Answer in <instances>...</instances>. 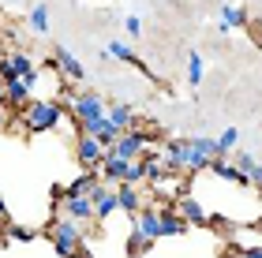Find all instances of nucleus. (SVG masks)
I'll use <instances>...</instances> for the list:
<instances>
[{
	"mask_svg": "<svg viewBox=\"0 0 262 258\" xmlns=\"http://www.w3.org/2000/svg\"><path fill=\"white\" fill-rule=\"evenodd\" d=\"M68 112H71V120H75L79 135H94V131H98V124L105 120V98L98 90H82V93L71 98Z\"/></svg>",
	"mask_w": 262,
	"mask_h": 258,
	"instance_id": "1",
	"label": "nucleus"
},
{
	"mask_svg": "<svg viewBox=\"0 0 262 258\" xmlns=\"http://www.w3.org/2000/svg\"><path fill=\"white\" fill-rule=\"evenodd\" d=\"M60 120H64V109L56 101H27V105H23V131H27V135L53 131Z\"/></svg>",
	"mask_w": 262,
	"mask_h": 258,
	"instance_id": "2",
	"label": "nucleus"
},
{
	"mask_svg": "<svg viewBox=\"0 0 262 258\" xmlns=\"http://www.w3.org/2000/svg\"><path fill=\"white\" fill-rule=\"evenodd\" d=\"M82 228L79 221H71V217H60V221H53L49 225V236H53V247L56 254H64V258H75L82 251Z\"/></svg>",
	"mask_w": 262,
	"mask_h": 258,
	"instance_id": "3",
	"label": "nucleus"
},
{
	"mask_svg": "<svg viewBox=\"0 0 262 258\" xmlns=\"http://www.w3.org/2000/svg\"><path fill=\"white\" fill-rule=\"evenodd\" d=\"M116 157H124V161H139V157H146V150H150V138L142 127H131V131H120V138L109 146Z\"/></svg>",
	"mask_w": 262,
	"mask_h": 258,
	"instance_id": "4",
	"label": "nucleus"
},
{
	"mask_svg": "<svg viewBox=\"0 0 262 258\" xmlns=\"http://www.w3.org/2000/svg\"><path fill=\"white\" fill-rule=\"evenodd\" d=\"M213 157H217V146H213V138H187L184 172H206Z\"/></svg>",
	"mask_w": 262,
	"mask_h": 258,
	"instance_id": "5",
	"label": "nucleus"
},
{
	"mask_svg": "<svg viewBox=\"0 0 262 258\" xmlns=\"http://www.w3.org/2000/svg\"><path fill=\"white\" fill-rule=\"evenodd\" d=\"M90 202H94V221H105L109 214H116V209H120V202H116V183L98 180L90 187Z\"/></svg>",
	"mask_w": 262,
	"mask_h": 258,
	"instance_id": "6",
	"label": "nucleus"
},
{
	"mask_svg": "<svg viewBox=\"0 0 262 258\" xmlns=\"http://www.w3.org/2000/svg\"><path fill=\"white\" fill-rule=\"evenodd\" d=\"M53 64L64 72V79H75V83L86 79V67H82V60L68 49V45H56V49H53Z\"/></svg>",
	"mask_w": 262,
	"mask_h": 258,
	"instance_id": "7",
	"label": "nucleus"
},
{
	"mask_svg": "<svg viewBox=\"0 0 262 258\" xmlns=\"http://www.w3.org/2000/svg\"><path fill=\"white\" fill-rule=\"evenodd\" d=\"M184 154H187V138H176V143H165V146H161L158 161H161V169L187 176V172H184Z\"/></svg>",
	"mask_w": 262,
	"mask_h": 258,
	"instance_id": "8",
	"label": "nucleus"
},
{
	"mask_svg": "<svg viewBox=\"0 0 262 258\" xmlns=\"http://www.w3.org/2000/svg\"><path fill=\"white\" fill-rule=\"evenodd\" d=\"M176 214L187 221V228H191V225H206V221H210L206 206H202L199 198H191V195H176Z\"/></svg>",
	"mask_w": 262,
	"mask_h": 258,
	"instance_id": "9",
	"label": "nucleus"
},
{
	"mask_svg": "<svg viewBox=\"0 0 262 258\" xmlns=\"http://www.w3.org/2000/svg\"><path fill=\"white\" fill-rule=\"evenodd\" d=\"M101 154H105V146H101L94 135H79V138H75V157H79V165H86V169H98Z\"/></svg>",
	"mask_w": 262,
	"mask_h": 258,
	"instance_id": "10",
	"label": "nucleus"
},
{
	"mask_svg": "<svg viewBox=\"0 0 262 258\" xmlns=\"http://www.w3.org/2000/svg\"><path fill=\"white\" fill-rule=\"evenodd\" d=\"M64 217L79 221V225L94 221V202H90V195H64Z\"/></svg>",
	"mask_w": 262,
	"mask_h": 258,
	"instance_id": "11",
	"label": "nucleus"
},
{
	"mask_svg": "<svg viewBox=\"0 0 262 258\" xmlns=\"http://www.w3.org/2000/svg\"><path fill=\"white\" fill-rule=\"evenodd\" d=\"M30 83H27V79H8V83H4V105H8V109H23V105H27L30 101Z\"/></svg>",
	"mask_w": 262,
	"mask_h": 258,
	"instance_id": "12",
	"label": "nucleus"
},
{
	"mask_svg": "<svg viewBox=\"0 0 262 258\" xmlns=\"http://www.w3.org/2000/svg\"><path fill=\"white\" fill-rule=\"evenodd\" d=\"M105 116L120 127V131H131V127H139V116H135V109L131 105H124V101H116V105H105Z\"/></svg>",
	"mask_w": 262,
	"mask_h": 258,
	"instance_id": "13",
	"label": "nucleus"
},
{
	"mask_svg": "<svg viewBox=\"0 0 262 258\" xmlns=\"http://www.w3.org/2000/svg\"><path fill=\"white\" fill-rule=\"evenodd\" d=\"M158 228H161V236H184V232H187V221L176 214V209H161V206H158Z\"/></svg>",
	"mask_w": 262,
	"mask_h": 258,
	"instance_id": "14",
	"label": "nucleus"
},
{
	"mask_svg": "<svg viewBox=\"0 0 262 258\" xmlns=\"http://www.w3.org/2000/svg\"><path fill=\"white\" fill-rule=\"evenodd\" d=\"M116 202H120L124 214L135 217V214H139V206H142V191H139L135 183H116Z\"/></svg>",
	"mask_w": 262,
	"mask_h": 258,
	"instance_id": "15",
	"label": "nucleus"
},
{
	"mask_svg": "<svg viewBox=\"0 0 262 258\" xmlns=\"http://www.w3.org/2000/svg\"><path fill=\"white\" fill-rule=\"evenodd\" d=\"M101 56H105V60H120V64H131V67H142L139 53H135V49H127L124 41H109V45L101 49Z\"/></svg>",
	"mask_w": 262,
	"mask_h": 258,
	"instance_id": "16",
	"label": "nucleus"
},
{
	"mask_svg": "<svg viewBox=\"0 0 262 258\" xmlns=\"http://www.w3.org/2000/svg\"><path fill=\"white\" fill-rule=\"evenodd\" d=\"M236 169L244 172V180L251 183V187H258V191H262V165H258L251 154H244V150H240V154H236Z\"/></svg>",
	"mask_w": 262,
	"mask_h": 258,
	"instance_id": "17",
	"label": "nucleus"
},
{
	"mask_svg": "<svg viewBox=\"0 0 262 258\" xmlns=\"http://www.w3.org/2000/svg\"><path fill=\"white\" fill-rule=\"evenodd\" d=\"M240 27H247V11L240 8V4H225L221 8V34H229V30H240Z\"/></svg>",
	"mask_w": 262,
	"mask_h": 258,
	"instance_id": "18",
	"label": "nucleus"
},
{
	"mask_svg": "<svg viewBox=\"0 0 262 258\" xmlns=\"http://www.w3.org/2000/svg\"><path fill=\"white\" fill-rule=\"evenodd\" d=\"M8 67H11V75L15 79H27V75H34V60L23 49H15V53H8Z\"/></svg>",
	"mask_w": 262,
	"mask_h": 258,
	"instance_id": "19",
	"label": "nucleus"
},
{
	"mask_svg": "<svg viewBox=\"0 0 262 258\" xmlns=\"http://www.w3.org/2000/svg\"><path fill=\"white\" fill-rule=\"evenodd\" d=\"M120 183H135V187L146 183V157L127 161V165H124V176H120Z\"/></svg>",
	"mask_w": 262,
	"mask_h": 258,
	"instance_id": "20",
	"label": "nucleus"
},
{
	"mask_svg": "<svg viewBox=\"0 0 262 258\" xmlns=\"http://www.w3.org/2000/svg\"><path fill=\"white\" fill-rule=\"evenodd\" d=\"M27 27L34 34H49V4H38L30 11V19H27Z\"/></svg>",
	"mask_w": 262,
	"mask_h": 258,
	"instance_id": "21",
	"label": "nucleus"
},
{
	"mask_svg": "<svg viewBox=\"0 0 262 258\" xmlns=\"http://www.w3.org/2000/svg\"><path fill=\"white\" fill-rule=\"evenodd\" d=\"M94 138H98V143H101L105 150H109V146L116 143V138H120V127H116V124L109 120V116H105V120L98 124V131H94Z\"/></svg>",
	"mask_w": 262,
	"mask_h": 258,
	"instance_id": "22",
	"label": "nucleus"
},
{
	"mask_svg": "<svg viewBox=\"0 0 262 258\" xmlns=\"http://www.w3.org/2000/svg\"><path fill=\"white\" fill-rule=\"evenodd\" d=\"M236 143H240V131H236V127H225V131L213 138V146H217L221 157H229V150H236Z\"/></svg>",
	"mask_w": 262,
	"mask_h": 258,
	"instance_id": "23",
	"label": "nucleus"
},
{
	"mask_svg": "<svg viewBox=\"0 0 262 258\" xmlns=\"http://www.w3.org/2000/svg\"><path fill=\"white\" fill-rule=\"evenodd\" d=\"M98 180H101L98 172H82L79 180H71V187H68V195H90V187L98 183Z\"/></svg>",
	"mask_w": 262,
	"mask_h": 258,
	"instance_id": "24",
	"label": "nucleus"
},
{
	"mask_svg": "<svg viewBox=\"0 0 262 258\" xmlns=\"http://www.w3.org/2000/svg\"><path fill=\"white\" fill-rule=\"evenodd\" d=\"M187 83H191V86L202 83V60H199V53L187 56Z\"/></svg>",
	"mask_w": 262,
	"mask_h": 258,
	"instance_id": "25",
	"label": "nucleus"
},
{
	"mask_svg": "<svg viewBox=\"0 0 262 258\" xmlns=\"http://www.w3.org/2000/svg\"><path fill=\"white\" fill-rule=\"evenodd\" d=\"M124 30L131 34V38H139V34H142V19H139V15H127V19H124Z\"/></svg>",
	"mask_w": 262,
	"mask_h": 258,
	"instance_id": "26",
	"label": "nucleus"
},
{
	"mask_svg": "<svg viewBox=\"0 0 262 258\" xmlns=\"http://www.w3.org/2000/svg\"><path fill=\"white\" fill-rule=\"evenodd\" d=\"M8 236H11V240H30V236H34V232H27V228H11V232H8Z\"/></svg>",
	"mask_w": 262,
	"mask_h": 258,
	"instance_id": "27",
	"label": "nucleus"
},
{
	"mask_svg": "<svg viewBox=\"0 0 262 258\" xmlns=\"http://www.w3.org/2000/svg\"><path fill=\"white\" fill-rule=\"evenodd\" d=\"M240 258H262V247H247V251H244Z\"/></svg>",
	"mask_w": 262,
	"mask_h": 258,
	"instance_id": "28",
	"label": "nucleus"
},
{
	"mask_svg": "<svg viewBox=\"0 0 262 258\" xmlns=\"http://www.w3.org/2000/svg\"><path fill=\"white\" fill-rule=\"evenodd\" d=\"M4 109H8V105H0V131H4V124H8V112Z\"/></svg>",
	"mask_w": 262,
	"mask_h": 258,
	"instance_id": "29",
	"label": "nucleus"
},
{
	"mask_svg": "<svg viewBox=\"0 0 262 258\" xmlns=\"http://www.w3.org/2000/svg\"><path fill=\"white\" fill-rule=\"evenodd\" d=\"M0 105H4V83H0Z\"/></svg>",
	"mask_w": 262,
	"mask_h": 258,
	"instance_id": "30",
	"label": "nucleus"
},
{
	"mask_svg": "<svg viewBox=\"0 0 262 258\" xmlns=\"http://www.w3.org/2000/svg\"><path fill=\"white\" fill-rule=\"evenodd\" d=\"M258 38H262V22H258Z\"/></svg>",
	"mask_w": 262,
	"mask_h": 258,
	"instance_id": "31",
	"label": "nucleus"
}]
</instances>
